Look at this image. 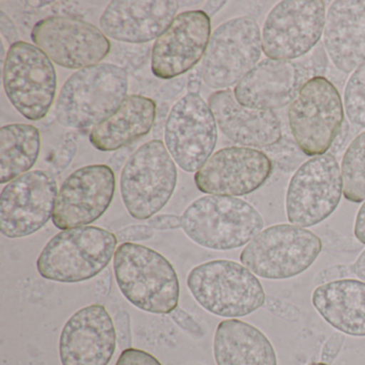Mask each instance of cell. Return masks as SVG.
I'll return each mask as SVG.
<instances>
[{
	"mask_svg": "<svg viewBox=\"0 0 365 365\" xmlns=\"http://www.w3.org/2000/svg\"><path fill=\"white\" fill-rule=\"evenodd\" d=\"M343 195V178L332 153L311 158L296 170L286 193L288 221L299 227H311L328 219Z\"/></svg>",
	"mask_w": 365,
	"mask_h": 365,
	"instance_id": "8fae6325",
	"label": "cell"
},
{
	"mask_svg": "<svg viewBox=\"0 0 365 365\" xmlns=\"http://www.w3.org/2000/svg\"><path fill=\"white\" fill-rule=\"evenodd\" d=\"M0 31L10 46L20 42V36L14 21L4 11H0Z\"/></svg>",
	"mask_w": 365,
	"mask_h": 365,
	"instance_id": "74e56055",
	"label": "cell"
},
{
	"mask_svg": "<svg viewBox=\"0 0 365 365\" xmlns=\"http://www.w3.org/2000/svg\"><path fill=\"white\" fill-rule=\"evenodd\" d=\"M179 5L174 0H115L102 14L100 27L116 41L148 43L170 26Z\"/></svg>",
	"mask_w": 365,
	"mask_h": 365,
	"instance_id": "44dd1931",
	"label": "cell"
},
{
	"mask_svg": "<svg viewBox=\"0 0 365 365\" xmlns=\"http://www.w3.org/2000/svg\"><path fill=\"white\" fill-rule=\"evenodd\" d=\"M343 195L348 202H365V131L348 146L341 160Z\"/></svg>",
	"mask_w": 365,
	"mask_h": 365,
	"instance_id": "83f0119b",
	"label": "cell"
},
{
	"mask_svg": "<svg viewBox=\"0 0 365 365\" xmlns=\"http://www.w3.org/2000/svg\"><path fill=\"white\" fill-rule=\"evenodd\" d=\"M157 104L150 98L131 95L114 115L91 130L89 140L104 153L116 151L147 135L157 117Z\"/></svg>",
	"mask_w": 365,
	"mask_h": 365,
	"instance_id": "d4e9b609",
	"label": "cell"
},
{
	"mask_svg": "<svg viewBox=\"0 0 365 365\" xmlns=\"http://www.w3.org/2000/svg\"><path fill=\"white\" fill-rule=\"evenodd\" d=\"M322 239L292 224L262 230L241 252L240 262L266 279H287L307 271L322 253Z\"/></svg>",
	"mask_w": 365,
	"mask_h": 365,
	"instance_id": "52a82bcc",
	"label": "cell"
},
{
	"mask_svg": "<svg viewBox=\"0 0 365 365\" xmlns=\"http://www.w3.org/2000/svg\"><path fill=\"white\" fill-rule=\"evenodd\" d=\"M344 108L351 125L365 128V63L356 68L347 81Z\"/></svg>",
	"mask_w": 365,
	"mask_h": 365,
	"instance_id": "f1b7e54d",
	"label": "cell"
},
{
	"mask_svg": "<svg viewBox=\"0 0 365 365\" xmlns=\"http://www.w3.org/2000/svg\"><path fill=\"white\" fill-rule=\"evenodd\" d=\"M148 224L153 230H170L180 228L182 226V221L179 215H159L149 219Z\"/></svg>",
	"mask_w": 365,
	"mask_h": 365,
	"instance_id": "8d00e7d4",
	"label": "cell"
},
{
	"mask_svg": "<svg viewBox=\"0 0 365 365\" xmlns=\"http://www.w3.org/2000/svg\"><path fill=\"white\" fill-rule=\"evenodd\" d=\"M213 354L217 365H277V354L267 335L239 319L220 322Z\"/></svg>",
	"mask_w": 365,
	"mask_h": 365,
	"instance_id": "484cf974",
	"label": "cell"
},
{
	"mask_svg": "<svg viewBox=\"0 0 365 365\" xmlns=\"http://www.w3.org/2000/svg\"><path fill=\"white\" fill-rule=\"evenodd\" d=\"M262 34L253 18L223 23L211 35L200 66V76L211 89L225 91L238 84L262 57Z\"/></svg>",
	"mask_w": 365,
	"mask_h": 365,
	"instance_id": "9c48e42d",
	"label": "cell"
},
{
	"mask_svg": "<svg viewBox=\"0 0 365 365\" xmlns=\"http://www.w3.org/2000/svg\"><path fill=\"white\" fill-rule=\"evenodd\" d=\"M354 234L359 242L365 245V202H363L356 213Z\"/></svg>",
	"mask_w": 365,
	"mask_h": 365,
	"instance_id": "60d3db41",
	"label": "cell"
},
{
	"mask_svg": "<svg viewBox=\"0 0 365 365\" xmlns=\"http://www.w3.org/2000/svg\"><path fill=\"white\" fill-rule=\"evenodd\" d=\"M344 104L336 87L324 76L311 78L288 108L290 131L307 157L322 155L339 135Z\"/></svg>",
	"mask_w": 365,
	"mask_h": 365,
	"instance_id": "ba28073f",
	"label": "cell"
},
{
	"mask_svg": "<svg viewBox=\"0 0 365 365\" xmlns=\"http://www.w3.org/2000/svg\"><path fill=\"white\" fill-rule=\"evenodd\" d=\"M208 104L217 127L232 142L249 148H269L281 142L282 123L274 112L245 108L230 89L213 93Z\"/></svg>",
	"mask_w": 365,
	"mask_h": 365,
	"instance_id": "7402d4cb",
	"label": "cell"
},
{
	"mask_svg": "<svg viewBox=\"0 0 365 365\" xmlns=\"http://www.w3.org/2000/svg\"><path fill=\"white\" fill-rule=\"evenodd\" d=\"M41 148L39 130L31 125L12 123L0 129V183L11 182L37 163Z\"/></svg>",
	"mask_w": 365,
	"mask_h": 365,
	"instance_id": "4316f807",
	"label": "cell"
},
{
	"mask_svg": "<svg viewBox=\"0 0 365 365\" xmlns=\"http://www.w3.org/2000/svg\"><path fill=\"white\" fill-rule=\"evenodd\" d=\"M268 155L249 147H226L211 155L194 176L196 187L209 195H249L272 175Z\"/></svg>",
	"mask_w": 365,
	"mask_h": 365,
	"instance_id": "e0dca14e",
	"label": "cell"
},
{
	"mask_svg": "<svg viewBox=\"0 0 365 365\" xmlns=\"http://www.w3.org/2000/svg\"><path fill=\"white\" fill-rule=\"evenodd\" d=\"M114 319L106 307L91 304L73 314L59 339L63 365H108L116 350Z\"/></svg>",
	"mask_w": 365,
	"mask_h": 365,
	"instance_id": "d6986e66",
	"label": "cell"
},
{
	"mask_svg": "<svg viewBox=\"0 0 365 365\" xmlns=\"http://www.w3.org/2000/svg\"><path fill=\"white\" fill-rule=\"evenodd\" d=\"M114 273L121 294L138 309L162 315L178 307V275L172 262L155 250L123 243L115 252Z\"/></svg>",
	"mask_w": 365,
	"mask_h": 365,
	"instance_id": "6da1fadb",
	"label": "cell"
},
{
	"mask_svg": "<svg viewBox=\"0 0 365 365\" xmlns=\"http://www.w3.org/2000/svg\"><path fill=\"white\" fill-rule=\"evenodd\" d=\"M115 190L116 178L110 166L95 164L78 168L59 190L53 223L61 230L93 223L112 204Z\"/></svg>",
	"mask_w": 365,
	"mask_h": 365,
	"instance_id": "2e32d148",
	"label": "cell"
},
{
	"mask_svg": "<svg viewBox=\"0 0 365 365\" xmlns=\"http://www.w3.org/2000/svg\"><path fill=\"white\" fill-rule=\"evenodd\" d=\"M225 5L226 1H207L202 11L210 18V16H215Z\"/></svg>",
	"mask_w": 365,
	"mask_h": 365,
	"instance_id": "7bdbcfd3",
	"label": "cell"
},
{
	"mask_svg": "<svg viewBox=\"0 0 365 365\" xmlns=\"http://www.w3.org/2000/svg\"><path fill=\"white\" fill-rule=\"evenodd\" d=\"M187 284L196 302L220 317H245L264 307L266 301L258 277L234 260L198 264L189 273Z\"/></svg>",
	"mask_w": 365,
	"mask_h": 365,
	"instance_id": "5b68a950",
	"label": "cell"
},
{
	"mask_svg": "<svg viewBox=\"0 0 365 365\" xmlns=\"http://www.w3.org/2000/svg\"><path fill=\"white\" fill-rule=\"evenodd\" d=\"M345 341V335L341 332L332 333L327 339L322 350V362L330 365L339 356Z\"/></svg>",
	"mask_w": 365,
	"mask_h": 365,
	"instance_id": "d590c367",
	"label": "cell"
},
{
	"mask_svg": "<svg viewBox=\"0 0 365 365\" xmlns=\"http://www.w3.org/2000/svg\"><path fill=\"white\" fill-rule=\"evenodd\" d=\"M170 104L161 103L157 110V117H155V125H153V135L155 140H159L160 136L163 134V128H165L168 123V115H170Z\"/></svg>",
	"mask_w": 365,
	"mask_h": 365,
	"instance_id": "f35d334b",
	"label": "cell"
},
{
	"mask_svg": "<svg viewBox=\"0 0 365 365\" xmlns=\"http://www.w3.org/2000/svg\"><path fill=\"white\" fill-rule=\"evenodd\" d=\"M316 311L339 332L365 336V283L346 279L317 286L312 294Z\"/></svg>",
	"mask_w": 365,
	"mask_h": 365,
	"instance_id": "cb8c5ba5",
	"label": "cell"
},
{
	"mask_svg": "<svg viewBox=\"0 0 365 365\" xmlns=\"http://www.w3.org/2000/svg\"><path fill=\"white\" fill-rule=\"evenodd\" d=\"M200 88H202V83H200V78H189V83H187V91L191 95H200Z\"/></svg>",
	"mask_w": 365,
	"mask_h": 365,
	"instance_id": "ee69618b",
	"label": "cell"
},
{
	"mask_svg": "<svg viewBox=\"0 0 365 365\" xmlns=\"http://www.w3.org/2000/svg\"><path fill=\"white\" fill-rule=\"evenodd\" d=\"M170 315L172 319L174 320L182 330L187 331L190 334L195 335V336H202V335H204V330H202L200 324L194 319L193 316L190 315L187 312L181 309V307H177Z\"/></svg>",
	"mask_w": 365,
	"mask_h": 365,
	"instance_id": "e575fe53",
	"label": "cell"
},
{
	"mask_svg": "<svg viewBox=\"0 0 365 365\" xmlns=\"http://www.w3.org/2000/svg\"><path fill=\"white\" fill-rule=\"evenodd\" d=\"M116 235L98 226H83L55 235L42 250L37 269L43 279L80 283L106 270L116 252Z\"/></svg>",
	"mask_w": 365,
	"mask_h": 365,
	"instance_id": "277c9868",
	"label": "cell"
},
{
	"mask_svg": "<svg viewBox=\"0 0 365 365\" xmlns=\"http://www.w3.org/2000/svg\"><path fill=\"white\" fill-rule=\"evenodd\" d=\"M54 175L33 170L8 183L0 195V230L10 239L39 232L54 215L58 196Z\"/></svg>",
	"mask_w": 365,
	"mask_h": 365,
	"instance_id": "4fadbf2b",
	"label": "cell"
},
{
	"mask_svg": "<svg viewBox=\"0 0 365 365\" xmlns=\"http://www.w3.org/2000/svg\"><path fill=\"white\" fill-rule=\"evenodd\" d=\"M76 150V146L74 140H69V142L66 143L65 146L63 147V150L61 151L58 159L56 160L58 170H65L67 168L68 164L71 162Z\"/></svg>",
	"mask_w": 365,
	"mask_h": 365,
	"instance_id": "ab89813d",
	"label": "cell"
},
{
	"mask_svg": "<svg viewBox=\"0 0 365 365\" xmlns=\"http://www.w3.org/2000/svg\"><path fill=\"white\" fill-rule=\"evenodd\" d=\"M31 39L56 65L78 71L99 65L112 48L101 29L68 16H50L36 23Z\"/></svg>",
	"mask_w": 365,
	"mask_h": 365,
	"instance_id": "9a60e30c",
	"label": "cell"
},
{
	"mask_svg": "<svg viewBox=\"0 0 365 365\" xmlns=\"http://www.w3.org/2000/svg\"><path fill=\"white\" fill-rule=\"evenodd\" d=\"M4 87L12 106L25 118L40 120L50 112L56 96V70L43 51L20 41L8 51Z\"/></svg>",
	"mask_w": 365,
	"mask_h": 365,
	"instance_id": "30bf717a",
	"label": "cell"
},
{
	"mask_svg": "<svg viewBox=\"0 0 365 365\" xmlns=\"http://www.w3.org/2000/svg\"><path fill=\"white\" fill-rule=\"evenodd\" d=\"M165 146L185 172H198L215 151L217 125L200 95L187 93L170 110L164 131Z\"/></svg>",
	"mask_w": 365,
	"mask_h": 365,
	"instance_id": "5bb4252c",
	"label": "cell"
},
{
	"mask_svg": "<svg viewBox=\"0 0 365 365\" xmlns=\"http://www.w3.org/2000/svg\"><path fill=\"white\" fill-rule=\"evenodd\" d=\"M264 307L273 315L286 322H298L300 319V309L296 305L277 297L266 296Z\"/></svg>",
	"mask_w": 365,
	"mask_h": 365,
	"instance_id": "f546056e",
	"label": "cell"
},
{
	"mask_svg": "<svg viewBox=\"0 0 365 365\" xmlns=\"http://www.w3.org/2000/svg\"><path fill=\"white\" fill-rule=\"evenodd\" d=\"M155 236V230L149 225H131L123 228L116 234L117 239L120 242H138V241L149 240Z\"/></svg>",
	"mask_w": 365,
	"mask_h": 365,
	"instance_id": "836d02e7",
	"label": "cell"
},
{
	"mask_svg": "<svg viewBox=\"0 0 365 365\" xmlns=\"http://www.w3.org/2000/svg\"><path fill=\"white\" fill-rule=\"evenodd\" d=\"M313 78L304 63L264 59L235 86L234 95L245 108L273 112L292 104Z\"/></svg>",
	"mask_w": 365,
	"mask_h": 365,
	"instance_id": "ffe728a7",
	"label": "cell"
},
{
	"mask_svg": "<svg viewBox=\"0 0 365 365\" xmlns=\"http://www.w3.org/2000/svg\"><path fill=\"white\" fill-rule=\"evenodd\" d=\"M177 179L176 163L162 140L140 146L121 172V197L129 215L140 221L155 217L172 198Z\"/></svg>",
	"mask_w": 365,
	"mask_h": 365,
	"instance_id": "8992f818",
	"label": "cell"
},
{
	"mask_svg": "<svg viewBox=\"0 0 365 365\" xmlns=\"http://www.w3.org/2000/svg\"><path fill=\"white\" fill-rule=\"evenodd\" d=\"M351 266L354 277L365 283V250L359 255L356 262H352Z\"/></svg>",
	"mask_w": 365,
	"mask_h": 365,
	"instance_id": "b9f144b4",
	"label": "cell"
},
{
	"mask_svg": "<svg viewBox=\"0 0 365 365\" xmlns=\"http://www.w3.org/2000/svg\"><path fill=\"white\" fill-rule=\"evenodd\" d=\"M307 365H328V364H326V363L319 362V363H311V364H307Z\"/></svg>",
	"mask_w": 365,
	"mask_h": 365,
	"instance_id": "f6af8a7d",
	"label": "cell"
},
{
	"mask_svg": "<svg viewBox=\"0 0 365 365\" xmlns=\"http://www.w3.org/2000/svg\"><path fill=\"white\" fill-rule=\"evenodd\" d=\"M326 16L322 0L281 1L262 26V52L273 61H294L305 56L319 42Z\"/></svg>",
	"mask_w": 365,
	"mask_h": 365,
	"instance_id": "7c38bea8",
	"label": "cell"
},
{
	"mask_svg": "<svg viewBox=\"0 0 365 365\" xmlns=\"http://www.w3.org/2000/svg\"><path fill=\"white\" fill-rule=\"evenodd\" d=\"M183 232L196 245L230 251L247 245L264 222L255 207L232 196L206 195L192 202L181 217Z\"/></svg>",
	"mask_w": 365,
	"mask_h": 365,
	"instance_id": "3957f363",
	"label": "cell"
},
{
	"mask_svg": "<svg viewBox=\"0 0 365 365\" xmlns=\"http://www.w3.org/2000/svg\"><path fill=\"white\" fill-rule=\"evenodd\" d=\"M114 324L119 347L123 350L131 348V318H130V314L125 309L117 312L114 317Z\"/></svg>",
	"mask_w": 365,
	"mask_h": 365,
	"instance_id": "d6a6232c",
	"label": "cell"
},
{
	"mask_svg": "<svg viewBox=\"0 0 365 365\" xmlns=\"http://www.w3.org/2000/svg\"><path fill=\"white\" fill-rule=\"evenodd\" d=\"M210 37V18L202 10L178 14L155 42L151 55L153 73L162 80L187 73L202 61Z\"/></svg>",
	"mask_w": 365,
	"mask_h": 365,
	"instance_id": "ac0fdd59",
	"label": "cell"
},
{
	"mask_svg": "<svg viewBox=\"0 0 365 365\" xmlns=\"http://www.w3.org/2000/svg\"><path fill=\"white\" fill-rule=\"evenodd\" d=\"M354 277L351 264H333L324 270L319 271L315 277V285L322 286L332 282L349 279Z\"/></svg>",
	"mask_w": 365,
	"mask_h": 365,
	"instance_id": "4dcf8cb0",
	"label": "cell"
},
{
	"mask_svg": "<svg viewBox=\"0 0 365 365\" xmlns=\"http://www.w3.org/2000/svg\"><path fill=\"white\" fill-rule=\"evenodd\" d=\"M324 46L337 70L345 74L365 63V0H336L326 16Z\"/></svg>",
	"mask_w": 365,
	"mask_h": 365,
	"instance_id": "603a6c76",
	"label": "cell"
},
{
	"mask_svg": "<svg viewBox=\"0 0 365 365\" xmlns=\"http://www.w3.org/2000/svg\"><path fill=\"white\" fill-rule=\"evenodd\" d=\"M129 78L125 69L99 63L72 74L57 100L55 115L66 128L86 129L103 123L128 97Z\"/></svg>",
	"mask_w": 365,
	"mask_h": 365,
	"instance_id": "7a4b0ae2",
	"label": "cell"
},
{
	"mask_svg": "<svg viewBox=\"0 0 365 365\" xmlns=\"http://www.w3.org/2000/svg\"><path fill=\"white\" fill-rule=\"evenodd\" d=\"M116 365H162L153 354L138 348L123 350Z\"/></svg>",
	"mask_w": 365,
	"mask_h": 365,
	"instance_id": "1f68e13d",
	"label": "cell"
}]
</instances>
